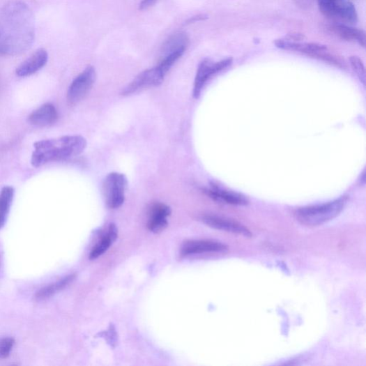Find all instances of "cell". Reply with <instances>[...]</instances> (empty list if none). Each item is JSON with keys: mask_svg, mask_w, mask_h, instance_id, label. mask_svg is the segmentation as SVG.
<instances>
[{"mask_svg": "<svg viewBox=\"0 0 366 366\" xmlns=\"http://www.w3.org/2000/svg\"><path fill=\"white\" fill-rule=\"evenodd\" d=\"M36 22L33 12L26 4L13 1L0 13V56L20 54L33 46Z\"/></svg>", "mask_w": 366, "mask_h": 366, "instance_id": "1", "label": "cell"}, {"mask_svg": "<svg viewBox=\"0 0 366 366\" xmlns=\"http://www.w3.org/2000/svg\"><path fill=\"white\" fill-rule=\"evenodd\" d=\"M87 145L86 139L81 135L40 140L34 144L31 164L34 167H40L51 162L75 158L86 149Z\"/></svg>", "mask_w": 366, "mask_h": 366, "instance_id": "2", "label": "cell"}, {"mask_svg": "<svg viewBox=\"0 0 366 366\" xmlns=\"http://www.w3.org/2000/svg\"><path fill=\"white\" fill-rule=\"evenodd\" d=\"M348 197L323 204L299 208L296 212L297 220L306 227H316L339 216L345 208Z\"/></svg>", "mask_w": 366, "mask_h": 366, "instance_id": "3", "label": "cell"}, {"mask_svg": "<svg viewBox=\"0 0 366 366\" xmlns=\"http://www.w3.org/2000/svg\"><path fill=\"white\" fill-rule=\"evenodd\" d=\"M102 186L107 206L112 209L120 208L125 201L127 177L123 174L111 173L105 178Z\"/></svg>", "mask_w": 366, "mask_h": 366, "instance_id": "4", "label": "cell"}, {"mask_svg": "<svg viewBox=\"0 0 366 366\" xmlns=\"http://www.w3.org/2000/svg\"><path fill=\"white\" fill-rule=\"evenodd\" d=\"M233 63V59L229 58L219 62L210 59L204 60L199 65L195 78L193 97L199 98L208 80L216 74L228 68Z\"/></svg>", "mask_w": 366, "mask_h": 366, "instance_id": "5", "label": "cell"}, {"mask_svg": "<svg viewBox=\"0 0 366 366\" xmlns=\"http://www.w3.org/2000/svg\"><path fill=\"white\" fill-rule=\"evenodd\" d=\"M96 79V71L93 66L84 69L71 83L68 91V100L75 105L86 98L93 89Z\"/></svg>", "mask_w": 366, "mask_h": 366, "instance_id": "6", "label": "cell"}, {"mask_svg": "<svg viewBox=\"0 0 366 366\" xmlns=\"http://www.w3.org/2000/svg\"><path fill=\"white\" fill-rule=\"evenodd\" d=\"M165 75L158 67L146 70L139 74L128 86L123 90L121 95L129 96L139 91L160 86L164 81Z\"/></svg>", "mask_w": 366, "mask_h": 366, "instance_id": "7", "label": "cell"}, {"mask_svg": "<svg viewBox=\"0 0 366 366\" xmlns=\"http://www.w3.org/2000/svg\"><path fill=\"white\" fill-rule=\"evenodd\" d=\"M275 45L281 49L293 51L324 60L328 53L326 45L302 41H293L287 38L276 40Z\"/></svg>", "mask_w": 366, "mask_h": 366, "instance_id": "8", "label": "cell"}, {"mask_svg": "<svg viewBox=\"0 0 366 366\" xmlns=\"http://www.w3.org/2000/svg\"><path fill=\"white\" fill-rule=\"evenodd\" d=\"M203 222L209 227L245 237L252 236L251 232L240 222L235 220L219 217L216 215H206L202 218Z\"/></svg>", "mask_w": 366, "mask_h": 366, "instance_id": "9", "label": "cell"}, {"mask_svg": "<svg viewBox=\"0 0 366 366\" xmlns=\"http://www.w3.org/2000/svg\"><path fill=\"white\" fill-rule=\"evenodd\" d=\"M58 119L57 109L52 104L46 103L32 112L28 117V122L36 127L45 128L52 125Z\"/></svg>", "mask_w": 366, "mask_h": 366, "instance_id": "10", "label": "cell"}, {"mask_svg": "<svg viewBox=\"0 0 366 366\" xmlns=\"http://www.w3.org/2000/svg\"><path fill=\"white\" fill-rule=\"evenodd\" d=\"M47 61V52L44 49H40L17 68L16 74L21 77L31 76L43 68Z\"/></svg>", "mask_w": 366, "mask_h": 366, "instance_id": "11", "label": "cell"}, {"mask_svg": "<svg viewBox=\"0 0 366 366\" xmlns=\"http://www.w3.org/2000/svg\"><path fill=\"white\" fill-rule=\"evenodd\" d=\"M213 200L232 206H247L249 203L246 197L241 193L224 190L215 184L205 190Z\"/></svg>", "mask_w": 366, "mask_h": 366, "instance_id": "12", "label": "cell"}, {"mask_svg": "<svg viewBox=\"0 0 366 366\" xmlns=\"http://www.w3.org/2000/svg\"><path fill=\"white\" fill-rule=\"evenodd\" d=\"M171 214V209L163 204H155L151 208L148 229L155 234L162 231L167 225V218Z\"/></svg>", "mask_w": 366, "mask_h": 366, "instance_id": "13", "label": "cell"}, {"mask_svg": "<svg viewBox=\"0 0 366 366\" xmlns=\"http://www.w3.org/2000/svg\"><path fill=\"white\" fill-rule=\"evenodd\" d=\"M227 250V246L212 241H193L185 243L182 247L185 256L206 252H218Z\"/></svg>", "mask_w": 366, "mask_h": 366, "instance_id": "14", "label": "cell"}, {"mask_svg": "<svg viewBox=\"0 0 366 366\" xmlns=\"http://www.w3.org/2000/svg\"><path fill=\"white\" fill-rule=\"evenodd\" d=\"M329 30L344 40L356 42L363 47L365 46V33L362 30L344 24H333L329 27Z\"/></svg>", "mask_w": 366, "mask_h": 366, "instance_id": "15", "label": "cell"}, {"mask_svg": "<svg viewBox=\"0 0 366 366\" xmlns=\"http://www.w3.org/2000/svg\"><path fill=\"white\" fill-rule=\"evenodd\" d=\"M358 17L356 8L350 0H340L333 15V18L339 19L349 24H356Z\"/></svg>", "mask_w": 366, "mask_h": 366, "instance_id": "16", "label": "cell"}, {"mask_svg": "<svg viewBox=\"0 0 366 366\" xmlns=\"http://www.w3.org/2000/svg\"><path fill=\"white\" fill-rule=\"evenodd\" d=\"M189 38L185 33H177L169 38L162 47L161 57L177 52H185L188 45Z\"/></svg>", "mask_w": 366, "mask_h": 366, "instance_id": "17", "label": "cell"}, {"mask_svg": "<svg viewBox=\"0 0 366 366\" xmlns=\"http://www.w3.org/2000/svg\"><path fill=\"white\" fill-rule=\"evenodd\" d=\"M76 275L71 274L58 281L53 284L45 287L38 291L36 295L38 301L45 300L53 296L55 293L66 289L75 279Z\"/></svg>", "mask_w": 366, "mask_h": 366, "instance_id": "18", "label": "cell"}, {"mask_svg": "<svg viewBox=\"0 0 366 366\" xmlns=\"http://www.w3.org/2000/svg\"><path fill=\"white\" fill-rule=\"evenodd\" d=\"M15 190L11 186H5L0 191V230L6 223L13 204Z\"/></svg>", "mask_w": 366, "mask_h": 366, "instance_id": "19", "label": "cell"}, {"mask_svg": "<svg viewBox=\"0 0 366 366\" xmlns=\"http://www.w3.org/2000/svg\"><path fill=\"white\" fill-rule=\"evenodd\" d=\"M117 236V228L114 224H111L108 228L107 234L103 236L91 251L90 259L94 260L103 255L110 245L115 242Z\"/></svg>", "mask_w": 366, "mask_h": 366, "instance_id": "20", "label": "cell"}, {"mask_svg": "<svg viewBox=\"0 0 366 366\" xmlns=\"http://www.w3.org/2000/svg\"><path fill=\"white\" fill-rule=\"evenodd\" d=\"M340 0H317L319 10L326 17L332 18Z\"/></svg>", "mask_w": 366, "mask_h": 366, "instance_id": "21", "label": "cell"}, {"mask_svg": "<svg viewBox=\"0 0 366 366\" xmlns=\"http://www.w3.org/2000/svg\"><path fill=\"white\" fill-rule=\"evenodd\" d=\"M350 63L351 67L356 75L358 77L360 82L365 84V67L362 61L357 57V56H351L350 58Z\"/></svg>", "mask_w": 366, "mask_h": 366, "instance_id": "22", "label": "cell"}, {"mask_svg": "<svg viewBox=\"0 0 366 366\" xmlns=\"http://www.w3.org/2000/svg\"><path fill=\"white\" fill-rule=\"evenodd\" d=\"M15 345V340L12 337H4L0 340V359L9 357Z\"/></svg>", "mask_w": 366, "mask_h": 366, "instance_id": "23", "label": "cell"}, {"mask_svg": "<svg viewBox=\"0 0 366 366\" xmlns=\"http://www.w3.org/2000/svg\"><path fill=\"white\" fill-rule=\"evenodd\" d=\"M314 0H294L296 5L302 8H308L311 7Z\"/></svg>", "mask_w": 366, "mask_h": 366, "instance_id": "24", "label": "cell"}, {"mask_svg": "<svg viewBox=\"0 0 366 366\" xmlns=\"http://www.w3.org/2000/svg\"><path fill=\"white\" fill-rule=\"evenodd\" d=\"M157 0H142L140 3L139 8V10H144L149 8L156 3Z\"/></svg>", "mask_w": 366, "mask_h": 366, "instance_id": "25", "label": "cell"}, {"mask_svg": "<svg viewBox=\"0 0 366 366\" xmlns=\"http://www.w3.org/2000/svg\"><path fill=\"white\" fill-rule=\"evenodd\" d=\"M206 18H207L206 15H201L195 16V17H193L189 19L188 22L189 23H192V22H197V21L204 20H205Z\"/></svg>", "mask_w": 366, "mask_h": 366, "instance_id": "26", "label": "cell"}]
</instances>
